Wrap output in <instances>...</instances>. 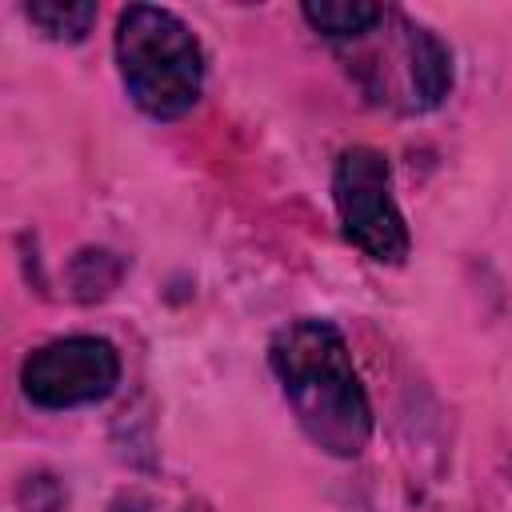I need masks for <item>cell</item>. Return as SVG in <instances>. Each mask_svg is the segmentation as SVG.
Returning a JSON list of instances; mask_svg holds the SVG:
<instances>
[{
	"label": "cell",
	"instance_id": "1",
	"mask_svg": "<svg viewBox=\"0 0 512 512\" xmlns=\"http://www.w3.org/2000/svg\"><path fill=\"white\" fill-rule=\"evenodd\" d=\"M268 364L296 424L320 452L340 460L364 452L372 436V404L332 320L300 316L284 324L268 344Z\"/></svg>",
	"mask_w": 512,
	"mask_h": 512
},
{
	"label": "cell",
	"instance_id": "2",
	"mask_svg": "<svg viewBox=\"0 0 512 512\" xmlns=\"http://www.w3.org/2000/svg\"><path fill=\"white\" fill-rule=\"evenodd\" d=\"M116 64L132 104L156 120L184 116L204 88V48L192 28L156 4H128L116 20Z\"/></svg>",
	"mask_w": 512,
	"mask_h": 512
},
{
	"label": "cell",
	"instance_id": "3",
	"mask_svg": "<svg viewBox=\"0 0 512 512\" xmlns=\"http://www.w3.org/2000/svg\"><path fill=\"white\" fill-rule=\"evenodd\" d=\"M332 200L348 244H356L376 264H400L412 248L404 212L392 196V168L380 148L352 144L336 156Z\"/></svg>",
	"mask_w": 512,
	"mask_h": 512
},
{
	"label": "cell",
	"instance_id": "4",
	"mask_svg": "<svg viewBox=\"0 0 512 512\" xmlns=\"http://www.w3.org/2000/svg\"><path fill=\"white\" fill-rule=\"evenodd\" d=\"M120 356L100 336H60L40 344L20 364V388L36 408H76L112 396Z\"/></svg>",
	"mask_w": 512,
	"mask_h": 512
},
{
	"label": "cell",
	"instance_id": "5",
	"mask_svg": "<svg viewBox=\"0 0 512 512\" xmlns=\"http://www.w3.org/2000/svg\"><path fill=\"white\" fill-rule=\"evenodd\" d=\"M400 56H404V72H408V92H412V108H436L448 88H452V52L424 28L412 20H400Z\"/></svg>",
	"mask_w": 512,
	"mask_h": 512
},
{
	"label": "cell",
	"instance_id": "6",
	"mask_svg": "<svg viewBox=\"0 0 512 512\" xmlns=\"http://www.w3.org/2000/svg\"><path fill=\"white\" fill-rule=\"evenodd\" d=\"M300 12L328 40H356V36L372 32V24L384 20V8L368 4V0H308Z\"/></svg>",
	"mask_w": 512,
	"mask_h": 512
},
{
	"label": "cell",
	"instance_id": "7",
	"mask_svg": "<svg viewBox=\"0 0 512 512\" xmlns=\"http://www.w3.org/2000/svg\"><path fill=\"white\" fill-rule=\"evenodd\" d=\"M24 16L48 36V40H84L100 16V8L92 0H32L24 4Z\"/></svg>",
	"mask_w": 512,
	"mask_h": 512
}]
</instances>
